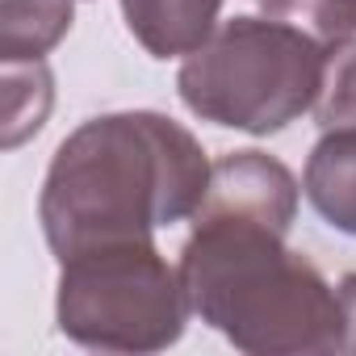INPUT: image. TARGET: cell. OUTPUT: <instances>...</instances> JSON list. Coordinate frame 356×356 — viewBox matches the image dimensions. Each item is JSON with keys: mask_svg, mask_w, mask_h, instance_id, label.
Wrapping results in <instances>:
<instances>
[{"mask_svg": "<svg viewBox=\"0 0 356 356\" xmlns=\"http://www.w3.org/2000/svg\"><path fill=\"white\" fill-rule=\"evenodd\" d=\"M214 163L202 143L155 109L80 122L55 151L38 193V222L55 260L143 243L197 214Z\"/></svg>", "mask_w": 356, "mask_h": 356, "instance_id": "obj_1", "label": "cell"}, {"mask_svg": "<svg viewBox=\"0 0 356 356\" xmlns=\"http://www.w3.org/2000/svg\"><path fill=\"white\" fill-rule=\"evenodd\" d=\"M289 231L235 218L193 214L181 248V285L189 310L227 343L252 356H323L343 348L339 289L285 243Z\"/></svg>", "mask_w": 356, "mask_h": 356, "instance_id": "obj_2", "label": "cell"}, {"mask_svg": "<svg viewBox=\"0 0 356 356\" xmlns=\"http://www.w3.org/2000/svg\"><path fill=\"white\" fill-rule=\"evenodd\" d=\"M323 59L327 47L289 17H235L185 59L176 92L202 122L277 134L314 109Z\"/></svg>", "mask_w": 356, "mask_h": 356, "instance_id": "obj_3", "label": "cell"}, {"mask_svg": "<svg viewBox=\"0 0 356 356\" xmlns=\"http://www.w3.org/2000/svg\"><path fill=\"white\" fill-rule=\"evenodd\" d=\"M189 293L155 239L92 248L59 260L55 323L92 352H163L185 335Z\"/></svg>", "mask_w": 356, "mask_h": 356, "instance_id": "obj_4", "label": "cell"}, {"mask_svg": "<svg viewBox=\"0 0 356 356\" xmlns=\"http://www.w3.org/2000/svg\"><path fill=\"white\" fill-rule=\"evenodd\" d=\"M298 181L293 172L264 151H231L214 163L210 189L197 206V214H235V218H260L281 231L298 218Z\"/></svg>", "mask_w": 356, "mask_h": 356, "instance_id": "obj_5", "label": "cell"}, {"mask_svg": "<svg viewBox=\"0 0 356 356\" xmlns=\"http://www.w3.org/2000/svg\"><path fill=\"white\" fill-rule=\"evenodd\" d=\"M222 0H122V17L151 59H189L218 30Z\"/></svg>", "mask_w": 356, "mask_h": 356, "instance_id": "obj_6", "label": "cell"}, {"mask_svg": "<svg viewBox=\"0 0 356 356\" xmlns=\"http://www.w3.org/2000/svg\"><path fill=\"white\" fill-rule=\"evenodd\" d=\"M302 189L327 227L356 239V126L323 130L310 147Z\"/></svg>", "mask_w": 356, "mask_h": 356, "instance_id": "obj_7", "label": "cell"}, {"mask_svg": "<svg viewBox=\"0 0 356 356\" xmlns=\"http://www.w3.org/2000/svg\"><path fill=\"white\" fill-rule=\"evenodd\" d=\"M72 30V0H5L0 5V59H42Z\"/></svg>", "mask_w": 356, "mask_h": 356, "instance_id": "obj_8", "label": "cell"}, {"mask_svg": "<svg viewBox=\"0 0 356 356\" xmlns=\"http://www.w3.org/2000/svg\"><path fill=\"white\" fill-rule=\"evenodd\" d=\"M51 101H55L51 67L42 59L5 63V147L9 151L42 130V122L51 113Z\"/></svg>", "mask_w": 356, "mask_h": 356, "instance_id": "obj_9", "label": "cell"}, {"mask_svg": "<svg viewBox=\"0 0 356 356\" xmlns=\"http://www.w3.org/2000/svg\"><path fill=\"white\" fill-rule=\"evenodd\" d=\"M318 130H343L356 126V38L331 42L323 59V84L314 101Z\"/></svg>", "mask_w": 356, "mask_h": 356, "instance_id": "obj_10", "label": "cell"}, {"mask_svg": "<svg viewBox=\"0 0 356 356\" xmlns=\"http://www.w3.org/2000/svg\"><path fill=\"white\" fill-rule=\"evenodd\" d=\"M285 17L306 22L323 47L356 38V0H293V9Z\"/></svg>", "mask_w": 356, "mask_h": 356, "instance_id": "obj_11", "label": "cell"}, {"mask_svg": "<svg viewBox=\"0 0 356 356\" xmlns=\"http://www.w3.org/2000/svg\"><path fill=\"white\" fill-rule=\"evenodd\" d=\"M339 306H343V348L339 352H356V273L339 281Z\"/></svg>", "mask_w": 356, "mask_h": 356, "instance_id": "obj_12", "label": "cell"}, {"mask_svg": "<svg viewBox=\"0 0 356 356\" xmlns=\"http://www.w3.org/2000/svg\"><path fill=\"white\" fill-rule=\"evenodd\" d=\"M264 5V13H273V17H285L289 9H293V0H260Z\"/></svg>", "mask_w": 356, "mask_h": 356, "instance_id": "obj_13", "label": "cell"}]
</instances>
